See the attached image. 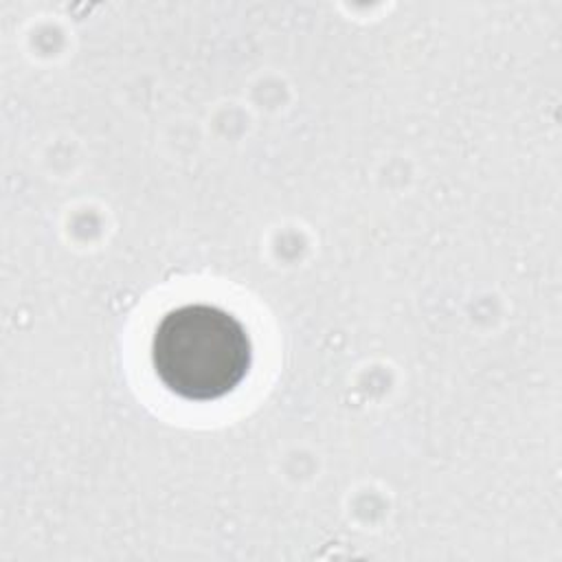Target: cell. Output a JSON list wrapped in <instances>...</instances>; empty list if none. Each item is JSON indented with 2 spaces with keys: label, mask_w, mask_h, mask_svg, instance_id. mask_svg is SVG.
Returning a JSON list of instances; mask_svg holds the SVG:
<instances>
[{
  "label": "cell",
  "mask_w": 562,
  "mask_h": 562,
  "mask_svg": "<svg viewBox=\"0 0 562 562\" xmlns=\"http://www.w3.org/2000/svg\"><path fill=\"white\" fill-rule=\"evenodd\" d=\"M162 386L187 402L233 393L252 367V340L237 316L211 303H187L160 316L149 345Z\"/></svg>",
  "instance_id": "1"
}]
</instances>
